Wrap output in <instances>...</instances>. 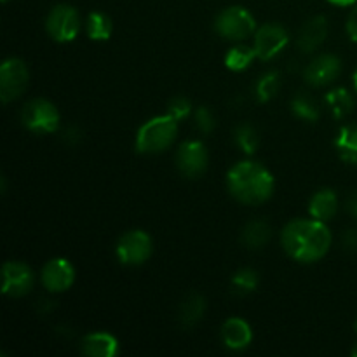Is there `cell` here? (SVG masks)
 <instances>
[{"label":"cell","instance_id":"obj_1","mask_svg":"<svg viewBox=\"0 0 357 357\" xmlns=\"http://www.w3.org/2000/svg\"><path fill=\"white\" fill-rule=\"evenodd\" d=\"M330 229L316 218L293 220L282 229L281 244L289 258L300 264H316L323 260L331 248Z\"/></svg>","mask_w":357,"mask_h":357},{"label":"cell","instance_id":"obj_2","mask_svg":"<svg viewBox=\"0 0 357 357\" xmlns=\"http://www.w3.org/2000/svg\"><path fill=\"white\" fill-rule=\"evenodd\" d=\"M227 188L237 202L260 206L272 197L275 180L271 171L255 160H241L227 173Z\"/></svg>","mask_w":357,"mask_h":357},{"label":"cell","instance_id":"obj_3","mask_svg":"<svg viewBox=\"0 0 357 357\" xmlns=\"http://www.w3.org/2000/svg\"><path fill=\"white\" fill-rule=\"evenodd\" d=\"M178 136V121L169 114L157 115L139 126L135 138L136 152L142 155H157L169 149Z\"/></svg>","mask_w":357,"mask_h":357},{"label":"cell","instance_id":"obj_4","mask_svg":"<svg viewBox=\"0 0 357 357\" xmlns=\"http://www.w3.org/2000/svg\"><path fill=\"white\" fill-rule=\"evenodd\" d=\"M215 30L220 37L230 42H243L255 35L257 21L255 16L243 6H232L223 9L215 20Z\"/></svg>","mask_w":357,"mask_h":357},{"label":"cell","instance_id":"obj_5","mask_svg":"<svg viewBox=\"0 0 357 357\" xmlns=\"http://www.w3.org/2000/svg\"><path fill=\"white\" fill-rule=\"evenodd\" d=\"M21 124L35 135H51L59 128V112L52 101L35 98L21 110Z\"/></svg>","mask_w":357,"mask_h":357},{"label":"cell","instance_id":"obj_6","mask_svg":"<svg viewBox=\"0 0 357 357\" xmlns=\"http://www.w3.org/2000/svg\"><path fill=\"white\" fill-rule=\"evenodd\" d=\"M80 28H82V20L79 10L68 3L54 6L45 17V30L49 37L59 44L75 40L77 35L80 33Z\"/></svg>","mask_w":357,"mask_h":357},{"label":"cell","instance_id":"obj_7","mask_svg":"<svg viewBox=\"0 0 357 357\" xmlns=\"http://www.w3.org/2000/svg\"><path fill=\"white\" fill-rule=\"evenodd\" d=\"M152 237L145 230H129L119 239L115 246V255L119 261L128 267H139L152 257Z\"/></svg>","mask_w":357,"mask_h":357},{"label":"cell","instance_id":"obj_8","mask_svg":"<svg viewBox=\"0 0 357 357\" xmlns=\"http://www.w3.org/2000/svg\"><path fill=\"white\" fill-rule=\"evenodd\" d=\"M30 84V70L20 58H7L0 66V98L7 105L17 100Z\"/></svg>","mask_w":357,"mask_h":357},{"label":"cell","instance_id":"obj_9","mask_svg":"<svg viewBox=\"0 0 357 357\" xmlns=\"http://www.w3.org/2000/svg\"><path fill=\"white\" fill-rule=\"evenodd\" d=\"M174 162L185 178L202 176L209 164L208 149L201 139H187L178 146Z\"/></svg>","mask_w":357,"mask_h":357},{"label":"cell","instance_id":"obj_10","mask_svg":"<svg viewBox=\"0 0 357 357\" xmlns=\"http://www.w3.org/2000/svg\"><path fill=\"white\" fill-rule=\"evenodd\" d=\"M289 44V33L284 26L278 23H267L255 31L253 47L257 58L261 61H271L275 56L284 51Z\"/></svg>","mask_w":357,"mask_h":357},{"label":"cell","instance_id":"obj_11","mask_svg":"<svg viewBox=\"0 0 357 357\" xmlns=\"http://www.w3.org/2000/svg\"><path fill=\"white\" fill-rule=\"evenodd\" d=\"M35 284V274L23 261L10 260L2 267V293L9 298L28 295Z\"/></svg>","mask_w":357,"mask_h":357},{"label":"cell","instance_id":"obj_12","mask_svg":"<svg viewBox=\"0 0 357 357\" xmlns=\"http://www.w3.org/2000/svg\"><path fill=\"white\" fill-rule=\"evenodd\" d=\"M40 282L49 293H65L75 282V267L66 258H52L42 267Z\"/></svg>","mask_w":357,"mask_h":357},{"label":"cell","instance_id":"obj_13","mask_svg":"<svg viewBox=\"0 0 357 357\" xmlns=\"http://www.w3.org/2000/svg\"><path fill=\"white\" fill-rule=\"evenodd\" d=\"M342 61L335 54H321L314 58L305 68V80L312 87L330 86L340 77Z\"/></svg>","mask_w":357,"mask_h":357},{"label":"cell","instance_id":"obj_14","mask_svg":"<svg viewBox=\"0 0 357 357\" xmlns=\"http://www.w3.org/2000/svg\"><path fill=\"white\" fill-rule=\"evenodd\" d=\"M222 342L230 351H246L253 342V330L241 317H230L222 326Z\"/></svg>","mask_w":357,"mask_h":357},{"label":"cell","instance_id":"obj_15","mask_svg":"<svg viewBox=\"0 0 357 357\" xmlns=\"http://www.w3.org/2000/svg\"><path fill=\"white\" fill-rule=\"evenodd\" d=\"M80 351L89 357H115L121 351L119 340L107 331H94L86 335L80 344Z\"/></svg>","mask_w":357,"mask_h":357},{"label":"cell","instance_id":"obj_16","mask_svg":"<svg viewBox=\"0 0 357 357\" xmlns=\"http://www.w3.org/2000/svg\"><path fill=\"white\" fill-rule=\"evenodd\" d=\"M328 37V20L314 16L307 21L298 33V47L303 52H314Z\"/></svg>","mask_w":357,"mask_h":357},{"label":"cell","instance_id":"obj_17","mask_svg":"<svg viewBox=\"0 0 357 357\" xmlns=\"http://www.w3.org/2000/svg\"><path fill=\"white\" fill-rule=\"evenodd\" d=\"M338 211V197L331 188H321L309 202V213L312 218L328 223Z\"/></svg>","mask_w":357,"mask_h":357},{"label":"cell","instance_id":"obj_18","mask_svg":"<svg viewBox=\"0 0 357 357\" xmlns=\"http://www.w3.org/2000/svg\"><path fill=\"white\" fill-rule=\"evenodd\" d=\"M272 237V229L265 220H253L248 223L241 234V243L248 248V250H261L267 246L268 241Z\"/></svg>","mask_w":357,"mask_h":357},{"label":"cell","instance_id":"obj_19","mask_svg":"<svg viewBox=\"0 0 357 357\" xmlns=\"http://www.w3.org/2000/svg\"><path fill=\"white\" fill-rule=\"evenodd\" d=\"M335 146L338 149L342 160L357 167V124H349L338 131Z\"/></svg>","mask_w":357,"mask_h":357},{"label":"cell","instance_id":"obj_20","mask_svg":"<svg viewBox=\"0 0 357 357\" xmlns=\"http://www.w3.org/2000/svg\"><path fill=\"white\" fill-rule=\"evenodd\" d=\"M114 23L105 13H91L86 20V33L91 40L105 42L112 37Z\"/></svg>","mask_w":357,"mask_h":357},{"label":"cell","instance_id":"obj_21","mask_svg":"<svg viewBox=\"0 0 357 357\" xmlns=\"http://www.w3.org/2000/svg\"><path fill=\"white\" fill-rule=\"evenodd\" d=\"M257 58V52L255 47L250 45L237 44L234 47L229 49V52L225 54V66L230 72H244L251 66V63Z\"/></svg>","mask_w":357,"mask_h":357},{"label":"cell","instance_id":"obj_22","mask_svg":"<svg viewBox=\"0 0 357 357\" xmlns=\"http://www.w3.org/2000/svg\"><path fill=\"white\" fill-rule=\"evenodd\" d=\"M326 105L330 107V112L333 114L335 119H345L349 114H352L354 110V98L344 87H338V89L330 91L326 94Z\"/></svg>","mask_w":357,"mask_h":357},{"label":"cell","instance_id":"obj_23","mask_svg":"<svg viewBox=\"0 0 357 357\" xmlns=\"http://www.w3.org/2000/svg\"><path fill=\"white\" fill-rule=\"evenodd\" d=\"M204 312H206V300L202 298L201 295L192 293V295L187 296L180 305L181 324L188 328L194 326V324H197L199 321L202 319Z\"/></svg>","mask_w":357,"mask_h":357},{"label":"cell","instance_id":"obj_24","mask_svg":"<svg viewBox=\"0 0 357 357\" xmlns=\"http://www.w3.org/2000/svg\"><path fill=\"white\" fill-rule=\"evenodd\" d=\"M291 110L298 119L305 122H317L321 117V108L312 96L305 93H298L291 100Z\"/></svg>","mask_w":357,"mask_h":357},{"label":"cell","instance_id":"obj_25","mask_svg":"<svg viewBox=\"0 0 357 357\" xmlns=\"http://www.w3.org/2000/svg\"><path fill=\"white\" fill-rule=\"evenodd\" d=\"M258 282H260V278L255 268H239L232 278V288L234 291H237V295H250L258 288Z\"/></svg>","mask_w":357,"mask_h":357},{"label":"cell","instance_id":"obj_26","mask_svg":"<svg viewBox=\"0 0 357 357\" xmlns=\"http://www.w3.org/2000/svg\"><path fill=\"white\" fill-rule=\"evenodd\" d=\"M234 138H236V143L239 145V149L244 153H248V155H253L257 152L258 145H260V135L255 129V126L251 124H241L236 129V132H234Z\"/></svg>","mask_w":357,"mask_h":357},{"label":"cell","instance_id":"obj_27","mask_svg":"<svg viewBox=\"0 0 357 357\" xmlns=\"http://www.w3.org/2000/svg\"><path fill=\"white\" fill-rule=\"evenodd\" d=\"M279 86H281V80H279L278 72H267L265 75H261L257 82V89H255L258 101H261V103L271 101L278 94Z\"/></svg>","mask_w":357,"mask_h":357},{"label":"cell","instance_id":"obj_28","mask_svg":"<svg viewBox=\"0 0 357 357\" xmlns=\"http://www.w3.org/2000/svg\"><path fill=\"white\" fill-rule=\"evenodd\" d=\"M195 128L202 132V135H211L216 128V117L213 114L211 108L208 107H199L195 110Z\"/></svg>","mask_w":357,"mask_h":357},{"label":"cell","instance_id":"obj_29","mask_svg":"<svg viewBox=\"0 0 357 357\" xmlns=\"http://www.w3.org/2000/svg\"><path fill=\"white\" fill-rule=\"evenodd\" d=\"M166 114H169L171 117L176 119L178 122L185 121L187 117H190L192 103L188 101V98H185V96L173 98V100H169V103H167Z\"/></svg>","mask_w":357,"mask_h":357},{"label":"cell","instance_id":"obj_30","mask_svg":"<svg viewBox=\"0 0 357 357\" xmlns=\"http://www.w3.org/2000/svg\"><path fill=\"white\" fill-rule=\"evenodd\" d=\"M342 246L351 253H357V230H347L342 236Z\"/></svg>","mask_w":357,"mask_h":357},{"label":"cell","instance_id":"obj_31","mask_svg":"<svg viewBox=\"0 0 357 357\" xmlns=\"http://www.w3.org/2000/svg\"><path fill=\"white\" fill-rule=\"evenodd\" d=\"M347 33L357 44V6L352 9L351 16H349L347 20Z\"/></svg>","mask_w":357,"mask_h":357},{"label":"cell","instance_id":"obj_32","mask_svg":"<svg viewBox=\"0 0 357 357\" xmlns=\"http://www.w3.org/2000/svg\"><path fill=\"white\" fill-rule=\"evenodd\" d=\"M345 208H347V211L351 213V215L354 216V218L357 220V194L352 195V197L349 199L347 206H345Z\"/></svg>","mask_w":357,"mask_h":357},{"label":"cell","instance_id":"obj_33","mask_svg":"<svg viewBox=\"0 0 357 357\" xmlns=\"http://www.w3.org/2000/svg\"><path fill=\"white\" fill-rule=\"evenodd\" d=\"M328 2L338 7H349V6H354L357 0H328Z\"/></svg>","mask_w":357,"mask_h":357},{"label":"cell","instance_id":"obj_34","mask_svg":"<svg viewBox=\"0 0 357 357\" xmlns=\"http://www.w3.org/2000/svg\"><path fill=\"white\" fill-rule=\"evenodd\" d=\"M352 82H354V89H356V93H357V70L354 72V79H352Z\"/></svg>","mask_w":357,"mask_h":357},{"label":"cell","instance_id":"obj_35","mask_svg":"<svg viewBox=\"0 0 357 357\" xmlns=\"http://www.w3.org/2000/svg\"><path fill=\"white\" fill-rule=\"evenodd\" d=\"M351 354H352V357H357V342L354 344V347H352V352H351Z\"/></svg>","mask_w":357,"mask_h":357},{"label":"cell","instance_id":"obj_36","mask_svg":"<svg viewBox=\"0 0 357 357\" xmlns=\"http://www.w3.org/2000/svg\"><path fill=\"white\" fill-rule=\"evenodd\" d=\"M2 2H3V3H7V2H9V0H2Z\"/></svg>","mask_w":357,"mask_h":357},{"label":"cell","instance_id":"obj_37","mask_svg":"<svg viewBox=\"0 0 357 357\" xmlns=\"http://www.w3.org/2000/svg\"><path fill=\"white\" fill-rule=\"evenodd\" d=\"M356 330H357V323H356Z\"/></svg>","mask_w":357,"mask_h":357}]
</instances>
